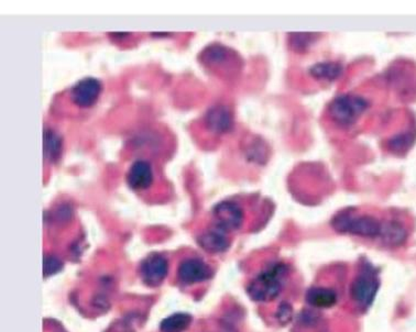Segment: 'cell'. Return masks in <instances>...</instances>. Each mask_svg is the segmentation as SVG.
Masks as SVG:
<instances>
[{
	"label": "cell",
	"mask_w": 416,
	"mask_h": 332,
	"mask_svg": "<svg viewBox=\"0 0 416 332\" xmlns=\"http://www.w3.org/2000/svg\"><path fill=\"white\" fill-rule=\"evenodd\" d=\"M192 322V317L189 314L171 315L162 320L160 324L161 332H183L189 328Z\"/></svg>",
	"instance_id": "cell-15"
},
{
	"label": "cell",
	"mask_w": 416,
	"mask_h": 332,
	"mask_svg": "<svg viewBox=\"0 0 416 332\" xmlns=\"http://www.w3.org/2000/svg\"><path fill=\"white\" fill-rule=\"evenodd\" d=\"M127 182L131 190L141 192L147 190L152 185L153 171L152 166L149 162L138 160L130 166Z\"/></svg>",
	"instance_id": "cell-9"
},
{
	"label": "cell",
	"mask_w": 416,
	"mask_h": 332,
	"mask_svg": "<svg viewBox=\"0 0 416 332\" xmlns=\"http://www.w3.org/2000/svg\"><path fill=\"white\" fill-rule=\"evenodd\" d=\"M277 317L280 324H289L293 317V309L290 304L282 303L278 309Z\"/></svg>",
	"instance_id": "cell-18"
},
{
	"label": "cell",
	"mask_w": 416,
	"mask_h": 332,
	"mask_svg": "<svg viewBox=\"0 0 416 332\" xmlns=\"http://www.w3.org/2000/svg\"><path fill=\"white\" fill-rule=\"evenodd\" d=\"M314 76L321 77L325 79H334L339 75L340 66L334 63L317 64L312 69Z\"/></svg>",
	"instance_id": "cell-16"
},
{
	"label": "cell",
	"mask_w": 416,
	"mask_h": 332,
	"mask_svg": "<svg viewBox=\"0 0 416 332\" xmlns=\"http://www.w3.org/2000/svg\"><path fill=\"white\" fill-rule=\"evenodd\" d=\"M285 265L278 264L268 271L261 273L256 280L251 283L248 293L257 301H272L280 295L282 290V277L285 275Z\"/></svg>",
	"instance_id": "cell-2"
},
{
	"label": "cell",
	"mask_w": 416,
	"mask_h": 332,
	"mask_svg": "<svg viewBox=\"0 0 416 332\" xmlns=\"http://www.w3.org/2000/svg\"><path fill=\"white\" fill-rule=\"evenodd\" d=\"M102 83L94 77L81 79L71 90V99L81 108H90L95 105L102 92Z\"/></svg>",
	"instance_id": "cell-5"
},
{
	"label": "cell",
	"mask_w": 416,
	"mask_h": 332,
	"mask_svg": "<svg viewBox=\"0 0 416 332\" xmlns=\"http://www.w3.org/2000/svg\"><path fill=\"white\" fill-rule=\"evenodd\" d=\"M168 271H169V263L166 261V258L157 254H150L145 258L140 267L143 282L151 288H157L162 284L168 275Z\"/></svg>",
	"instance_id": "cell-6"
},
{
	"label": "cell",
	"mask_w": 416,
	"mask_h": 332,
	"mask_svg": "<svg viewBox=\"0 0 416 332\" xmlns=\"http://www.w3.org/2000/svg\"><path fill=\"white\" fill-rule=\"evenodd\" d=\"M62 267H63V264L56 256H45V261H43V274H45V277L56 274L58 272L61 271Z\"/></svg>",
	"instance_id": "cell-17"
},
{
	"label": "cell",
	"mask_w": 416,
	"mask_h": 332,
	"mask_svg": "<svg viewBox=\"0 0 416 332\" xmlns=\"http://www.w3.org/2000/svg\"><path fill=\"white\" fill-rule=\"evenodd\" d=\"M62 151V139L53 130H45L43 133V152L45 160L56 162Z\"/></svg>",
	"instance_id": "cell-14"
},
{
	"label": "cell",
	"mask_w": 416,
	"mask_h": 332,
	"mask_svg": "<svg viewBox=\"0 0 416 332\" xmlns=\"http://www.w3.org/2000/svg\"><path fill=\"white\" fill-rule=\"evenodd\" d=\"M211 267L200 258H186L179 267V280L185 285H194L209 280Z\"/></svg>",
	"instance_id": "cell-8"
},
{
	"label": "cell",
	"mask_w": 416,
	"mask_h": 332,
	"mask_svg": "<svg viewBox=\"0 0 416 332\" xmlns=\"http://www.w3.org/2000/svg\"><path fill=\"white\" fill-rule=\"evenodd\" d=\"M306 301L317 308H330L337 301V295L330 288H313L306 294Z\"/></svg>",
	"instance_id": "cell-13"
},
{
	"label": "cell",
	"mask_w": 416,
	"mask_h": 332,
	"mask_svg": "<svg viewBox=\"0 0 416 332\" xmlns=\"http://www.w3.org/2000/svg\"><path fill=\"white\" fill-rule=\"evenodd\" d=\"M383 244L387 247H399L406 242L408 230L398 219H387L381 222L379 237Z\"/></svg>",
	"instance_id": "cell-10"
},
{
	"label": "cell",
	"mask_w": 416,
	"mask_h": 332,
	"mask_svg": "<svg viewBox=\"0 0 416 332\" xmlns=\"http://www.w3.org/2000/svg\"><path fill=\"white\" fill-rule=\"evenodd\" d=\"M333 227L342 233H351L359 237L378 238L381 222L370 215H361L355 210H345L335 217Z\"/></svg>",
	"instance_id": "cell-1"
},
{
	"label": "cell",
	"mask_w": 416,
	"mask_h": 332,
	"mask_svg": "<svg viewBox=\"0 0 416 332\" xmlns=\"http://www.w3.org/2000/svg\"><path fill=\"white\" fill-rule=\"evenodd\" d=\"M206 124L211 131L216 133L226 131L232 124L230 110L223 106L214 107L206 115Z\"/></svg>",
	"instance_id": "cell-12"
},
{
	"label": "cell",
	"mask_w": 416,
	"mask_h": 332,
	"mask_svg": "<svg viewBox=\"0 0 416 332\" xmlns=\"http://www.w3.org/2000/svg\"><path fill=\"white\" fill-rule=\"evenodd\" d=\"M198 243L204 250L211 254H221L230 247L227 232L223 231L215 226L206 230L198 237Z\"/></svg>",
	"instance_id": "cell-11"
},
{
	"label": "cell",
	"mask_w": 416,
	"mask_h": 332,
	"mask_svg": "<svg viewBox=\"0 0 416 332\" xmlns=\"http://www.w3.org/2000/svg\"><path fill=\"white\" fill-rule=\"evenodd\" d=\"M214 226L225 232L239 229L243 222V210L234 201H221L213 210Z\"/></svg>",
	"instance_id": "cell-4"
},
{
	"label": "cell",
	"mask_w": 416,
	"mask_h": 332,
	"mask_svg": "<svg viewBox=\"0 0 416 332\" xmlns=\"http://www.w3.org/2000/svg\"><path fill=\"white\" fill-rule=\"evenodd\" d=\"M368 108V103L361 96H339L330 106V116L339 126L349 127L358 120Z\"/></svg>",
	"instance_id": "cell-3"
},
{
	"label": "cell",
	"mask_w": 416,
	"mask_h": 332,
	"mask_svg": "<svg viewBox=\"0 0 416 332\" xmlns=\"http://www.w3.org/2000/svg\"><path fill=\"white\" fill-rule=\"evenodd\" d=\"M379 288V281L368 272L355 277L351 286V296L361 306H370Z\"/></svg>",
	"instance_id": "cell-7"
}]
</instances>
